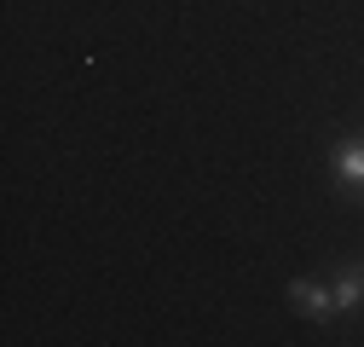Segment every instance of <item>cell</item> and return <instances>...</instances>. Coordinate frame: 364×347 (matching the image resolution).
Returning a JSON list of instances; mask_svg holds the SVG:
<instances>
[{
    "instance_id": "cell-1",
    "label": "cell",
    "mask_w": 364,
    "mask_h": 347,
    "mask_svg": "<svg viewBox=\"0 0 364 347\" xmlns=\"http://www.w3.org/2000/svg\"><path fill=\"white\" fill-rule=\"evenodd\" d=\"M289 301H295V313H306V319H318V324L336 313V289L318 284V278H295V284H289Z\"/></svg>"
},
{
    "instance_id": "cell-2",
    "label": "cell",
    "mask_w": 364,
    "mask_h": 347,
    "mask_svg": "<svg viewBox=\"0 0 364 347\" xmlns=\"http://www.w3.org/2000/svg\"><path fill=\"white\" fill-rule=\"evenodd\" d=\"M330 289H336V313H353V307H364V260H358V267H341Z\"/></svg>"
},
{
    "instance_id": "cell-3",
    "label": "cell",
    "mask_w": 364,
    "mask_h": 347,
    "mask_svg": "<svg viewBox=\"0 0 364 347\" xmlns=\"http://www.w3.org/2000/svg\"><path fill=\"white\" fill-rule=\"evenodd\" d=\"M330 162H336V180L341 186H364V139H341Z\"/></svg>"
}]
</instances>
